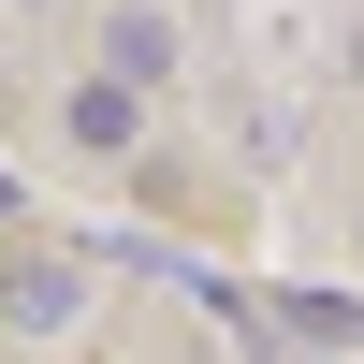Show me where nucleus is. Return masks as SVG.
Returning a JSON list of instances; mask_svg holds the SVG:
<instances>
[{
	"instance_id": "obj_1",
	"label": "nucleus",
	"mask_w": 364,
	"mask_h": 364,
	"mask_svg": "<svg viewBox=\"0 0 364 364\" xmlns=\"http://www.w3.org/2000/svg\"><path fill=\"white\" fill-rule=\"evenodd\" d=\"M0 321H29V336H73V321H87V248H29L15 277H0Z\"/></svg>"
},
{
	"instance_id": "obj_4",
	"label": "nucleus",
	"mask_w": 364,
	"mask_h": 364,
	"mask_svg": "<svg viewBox=\"0 0 364 364\" xmlns=\"http://www.w3.org/2000/svg\"><path fill=\"white\" fill-rule=\"evenodd\" d=\"M277 336H306V350H364V306H350V291H277Z\"/></svg>"
},
{
	"instance_id": "obj_2",
	"label": "nucleus",
	"mask_w": 364,
	"mask_h": 364,
	"mask_svg": "<svg viewBox=\"0 0 364 364\" xmlns=\"http://www.w3.org/2000/svg\"><path fill=\"white\" fill-rule=\"evenodd\" d=\"M175 58H190V44H175V15H161V0H117V15H102V87H132V102H146Z\"/></svg>"
},
{
	"instance_id": "obj_5",
	"label": "nucleus",
	"mask_w": 364,
	"mask_h": 364,
	"mask_svg": "<svg viewBox=\"0 0 364 364\" xmlns=\"http://www.w3.org/2000/svg\"><path fill=\"white\" fill-rule=\"evenodd\" d=\"M336 73H350V87H364V29H350V44H336Z\"/></svg>"
},
{
	"instance_id": "obj_3",
	"label": "nucleus",
	"mask_w": 364,
	"mask_h": 364,
	"mask_svg": "<svg viewBox=\"0 0 364 364\" xmlns=\"http://www.w3.org/2000/svg\"><path fill=\"white\" fill-rule=\"evenodd\" d=\"M58 117H73V146H102V161H132V146H146V102H132V87H102V73H87Z\"/></svg>"
}]
</instances>
